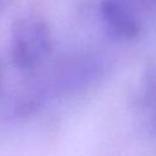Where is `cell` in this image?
Listing matches in <instances>:
<instances>
[{
    "mask_svg": "<svg viewBox=\"0 0 156 156\" xmlns=\"http://www.w3.org/2000/svg\"><path fill=\"white\" fill-rule=\"evenodd\" d=\"M51 49V34L48 24L37 16L18 18L11 28L10 55L13 63L22 69L40 65Z\"/></svg>",
    "mask_w": 156,
    "mask_h": 156,
    "instance_id": "6da1fadb",
    "label": "cell"
},
{
    "mask_svg": "<svg viewBox=\"0 0 156 156\" xmlns=\"http://www.w3.org/2000/svg\"><path fill=\"white\" fill-rule=\"evenodd\" d=\"M152 0H101L100 20L111 35L122 39L134 38L141 28V10Z\"/></svg>",
    "mask_w": 156,
    "mask_h": 156,
    "instance_id": "7a4b0ae2",
    "label": "cell"
}]
</instances>
